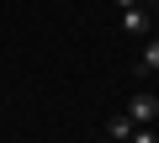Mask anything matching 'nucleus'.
<instances>
[{
	"instance_id": "nucleus-3",
	"label": "nucleus",
	"mask_w": 159,
	"mask_h": 143,
	"mask_svg": "<svg viewBox=\"0 0 159 143\" xmlns=\"http://www.w3.org/2000/svg\"><path fill=\"white\" fill-rule=\"evenodd\" d=\"M154 69H159V37H148L138 53V74H154Z\"/></svg>"
},
{
	"instance_id": "nucleus-5",
	"label": "nucleus",
	"mask_w": 159,
	"mask_h": 143,
	"mask_svg": "<svg viewBox=\"0 0 159 143\" xmlns=\"http://www.w3.org/2000/svg\"><path fill=\"white\" fill-rule=\"evenodd\" d=\"M127 143H159V132H154V127H133V132H127Z\"/></svg>"
},
{
	"instance_id": "nucleus-8",
	"label": "nucleus",
	"mask_w": 159,
	"mask_h": 143,
	"mask_svg": "<svg viewBox=\"0 0 159 143\" xmlns=\"http://www.w3.org/2000/svg\"><path fill=\"white\" fill-rule=\"evenodd\" d=\"M138 6H154V0H138Z\"/></svg>"
},
{
	"instance_id": "nucleus-9",
	"label": "nucleus",
	"mask_w": 159,
	"mask_h": 143,
	"mask_svg": "<svg viewBox=\"0 0 159 143\" xmlns=\"http://www.w3.org/2000/svg\"><path fill=\"white\" fill-rule=\"evenodd\" d=\"M101 143H117V138H101Z\"/></svg>"
},
{
	"instance_id": "nucleus-4",
	"label": "nucleus",
	"mask_w": 159,
	"mask_h": 143,
	"mask_svg": "<svg viewBox=\"0 0 159 143\" xmlns=\"http://www.w3.org/2000/svg\"><path fill=\"white\" fill-rule=\"evenodd\" d=\"M127 132H133V117H127V111H117V117L106 122V138H117V143H122Z\"/></svg>"
},
{
	"instance_id": "nucleus-2",
	"label": "nucleus",
	"mask_w": 159,
	"mask_h": 143,
	"mask_svg": "<svg viewBox=\"0 0 159 143\" xmlns=\"http://www.w3.org/2000/svg\"><path fill=\"white\" fill-rule=\"evenodd\" d=\"M148 27H154L148 6H122V32H127V37H143Z\"/></svg>"
},
{
	"instance_id": "nucleus-6",
	"label": "nucleus",
	"mask_w": 159,
	"mask_h": 143,
	"mask_svg": "<svg viewBox=\"0 0 159 143\" xmlns=\"http://www.w3.org/2000/svg\"><path fill=\"white\" fill-rule=\"evenodd\" d=\"M148 16H154V21H159V0H154V6H148Z\"/></svg>"
},
{
	"instance_id": "nucleus-1",
	"label": "nucleus",
	"mask_w": 159,
	"mask_h": 143,
	"mask_svg": "<svg viewBox=\"0 0 159 143\" xmlns=\"http://www.w3.org/2000/svg\"><path fill=\"white\" fill-rule=\"evenodd\" d=\"M127 117H133V127H154L159 122V96H148V90L127 96Z\"/></svg>"
},
{
	"instance_id": "nucleus-7",
	"label": "nucleus",
	"mask_w": 159,
	"mask_h": 143,
	"mask_svg": "<svg viewBox=\"0 0 159 143\" xmlns=\"http://www.w3.org/2000/svg\"><path fill=\"white\" fill-rule=\"evenodd\" d=\"M117 6H138V0H117Z\"/></svg>"
}]
</instances>
